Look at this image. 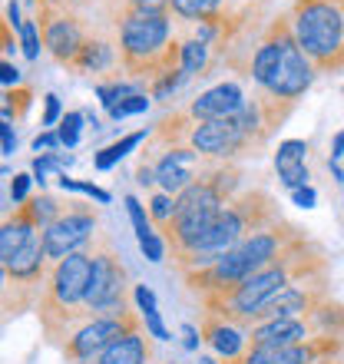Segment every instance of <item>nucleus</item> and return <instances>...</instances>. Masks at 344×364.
Here are the masks:
<instances>
[{"label":"nucleus","instance_id":"obj_8","mask_svg":"<svg viewBox=\"0 0 344 364\" xmlns=\"http://www.w3.org/2000/svg\"><path fill=\"white\" fill-rule=\"evenodd\" d=\"M149 146H153V143H149ZM153 149H159V153H143V163H153L156 186H159L163 192H169V196L186 192L192 182H199V176L205 173L212 163H215V159L199 156L192 146H169V149L153 146Z\"/></svg>","mask_w":344,"mask_h":364},{"label":"nucleus","instance_id":"obj_26","mask_svg":"<svg viewBox=\"0 0 344 364\" xmlns=\"http://www.w3.org/2000/svg\"><path fill=\"white\" fill-rule=\"evenodd\" d=\"M149 219H153V225L166 235V229H169L172 219H176V196H169V192H156L153 202H149Z\"/></svg>","mask_w":344,"mask_h":364},{"label":"nucleus","instance_id":"obj_31","mask_svg":"<svg viewBox=\"0 0 344 364\" xmlns=\"http://www.w3.org/2000/svg\"><path fill=\"white\" fill-rule=\"evenodd\" d=\"M80 126H83V113H67L60 119V143L63 146H77L80 143Z\"/></svg>","mask_w":344,"mask_h":364},{"label":"nucleus","instance_id":"obj_34","mask_svg":"<svg viewBox=\"0 0 344 364\" xmlns=\"http://www.w3.org/2000/svg\"><path fill=\"white\" fill-rule=\"evenodd\" d=\"M143 321H146V331L156 338V341H169V328L163 325V318H159V308L156 311H143Z\"/></svg>","mask_w":344,"mask_h":364},{"label":"nucleus","instance_id":"obj_40","mask_svg":"<svg viewBox=\"0 0 344 364\" xmlns=\"http://www.w3.org/2000/svg\"><path fill=\"white\" fill-rule=\"evenodd\" d=\"M0 80H4V87L7 90H14L20 83V70L14 67L10 60H4V63H0Z\"/></svg>","mask_w":344,"mask_h":364},{"label":"nucleus","instance_id":"obj_12","mask_svg":"<svg viewBox=\"0 0 344 364\" xmlns=\"http://www.w3.org/2000/svg\"><path fill=\"white\" fill-rule=\"evenodd\" d=\"M295 106H298L295 100H278V96L265 93V90H258L252 100H245L242 113L235 116V123H239L242 136L249 139L252 153L258 156V149L281 129V123H285L288 116L295 113Z\"/></svg>","mask_w":344,"mask_h":364},{"label":"nucleus","instance_id":"obj_16","mask_svg":"<svg viewBox=\"0 0 344 364\" xmlns=\"http://www.w3.org/2000/svg\"><path fill=\"white\" fill-rule=\"evenodd\" d=\"M308 338H315L308 318H275V321H262L249 328V345L252 348H285L301 345Z\"/></svg>","mask_w":344,"mask_h":364},{"label":"nucleus","instance_id":"obj_15","mask_svg":"<svg viewBox=\"0 0 344 364\" xmlns=\"http://www.w3.org/2000/svg\"><path fill=\"white\" fill-rule=\"evenodd\" d=\"M242 106H245L242 87L225 80V83H215V87H209L205 93L195 96L189 103V113L195 119H235L242 113Z\"/></svg>","mask_w":344,"mask_h":364},{"label":"nucleus","instance_id":"obj_30","mask_svg":"<svg viewBox=\"0 0 344 364\" xmlns=\"http://www.w3.org/2000/svg\"><path fill=\"white\" fill-rule=\"evenodd\" d=\"M40 43H43V37H40L37 20H23V27H20V47H23L27 60H37L40 57Z\"/></svg>","mask_w":344,"mask_h":364},{"label":"nucleus","instance_id":"obj_18","mask_svg":"<svg viewBox=\"0 0 344 364\" xmlns=\"http://www.w3.org/2000/svg\"><path fill=\"white\" fill-rule=\"evenodd\" d=\"M305 156H308V143L305 139H285V143L278 146V153H275V173L278 179H281V186L285 189H301V186H308V163H305Z\"/></svg>","mask_w":344,"mask_h":364},{"label":"nucleus","instance_id":"obj_23","mask_svg":"<svg viewBox=\"0 0 344 364\" xmlns=\"http://www.w3.org/2000/svg\"><path fill=\"white\" fill-rule=\"evenodd\" d=\"M212 67V47L202 40L189 37L182 40V73L186 77H205V70Z\"/></svg>","mask_w":344,"mask_h":364},{"label":"nucleus","instance_id":"obj_41","mask_svg":"<svg viewBox=\"0 0 344 364\" xmlns=\"http://www.w3.org/2000/svg\"><path fill=\"white\" fill-rule=\"evenodd\" d=\"M291 199H295V205H301V209H311L315 199H318V192L311 189V186H301V189L291 192Z\"/></svg>","mask_w":344,"mask_h":364},{"label":"nucleus","instance_id":"obj_44","mask_svg":"<svg viewBox=\"0 0 344 364\" xmlns=\"http://www.w3.org/2000/svg\"><path fill=\"white\" fill-rule=\"evenodd\" d=\"M318 364H344V355L341 358H325V361H318Z\"/></svg>","mask_w":344,"mask_h":364},{"label":"nucleus","instance_id":"obj_29","mask_svg":"<svg viewBox=\"0 0 344 364\" xmlns=\"http://www.w3.org/2000/svg\"><path fill=\"white\" fill-rule=\"evenodd\" d=\"M149 100H153V96H146V93H133V96H126V100H119L116 106H109L106 113H109V119H126V116L146 113V109H149Z\"/></svg>","mask_w":344,"mask_h":364},{"label":"nucleus","instance_id":"obj_14","mask_svg":"<svg viewBox=\"0 0 344 364\" xmlns=\"http://www.w3.org/2000/svg\"><path fill=\"white\" fill-rule=\"evenodd\" d=\"M202 341L215 351L219 358H225V361H239L245 351H249V328L235 325V321H229V318L222 315H212V311H205L202 315Z\"/></svg>","mask_w":344,"mask_h":364},{"label":"nucleus","instance_id":"obj_25","mask_svg":"<svg viewBox=\"0 0 344 364\" xmlns=\"http://www.w3.org/2000/svg\"><path fill=\"white\" fill-rule=\"evenodd\" d=\"M27 205H30V212H33V219H37V225L40 229H47V225H53V222L67 212V205L57 199V196H50V192H40V196H30L27 199Z\"/></svg>","mask_w":344,"mask_h":364},{"label":"nucleus","instance_id":"obj_22","mask_svg":"<svg viewBox=\"0 0 344 364\" xmlns=\"http://www.w3.org/2000/svg\"><path fill=\"white\" fill-rule=\"evenodd\" d=\"M225 7V0H169V14L186 23H202V20L215 17Z\"/></svg>","mask_w":344,"mask_h":364},{"label":"nucleus","instance_id":"obj_39","mask_svg":"<svg viewBox=\"0 0 344 364\" xmlns=\"http://www.w3.org/2000/svg\"><path fill=\"white\" fill-rule=\"evenodd\" d=\"M0 146H4V156L17 153V136H14V126H10V123L0 126Z\"/></svg>","mask_w":344,"mask_h":364},{"label":"nucleus","instance_id":"obj_42","mask_svg":"<svg viewBox=\"0 0 344 364\" xmlns=\"http://www.w3.org/2000/svg\"><path fill=\"white\" fill-rule=\"evenodd\" d=\"M182 338H186V351H199V331H195V328L192 325H182Z\"/></svg>","mask_w":344,"mask_h":364},{"label":"nucleus","instance_id":"obj_21","mask_svg":"<svg viewBox=\"0 0 344 364\" xmlns=\"http://www.w3.org/2000/svg\"><path fill=\"white\" fill-rule=\"evenodd\" d=\"M106 20L116 27L126 14H169V0H103Z\"/></svg>","mask_w":344,"mask_h":364},{"label":"nucleus","instance_id":"obj_7","mask_svg":"<svg viewBox=\"0 0 344 364\" xmlns=\"http://www.w3.org/2000/svg\"><path fill=\"white\" fill-rule=\"evenodd\" d=\"M37 27L43 37V47L57 63L73 67V60L80 57L86 37L93 33V27H86V20L80 17L77 10L67 7H53L47 0H37Z\"/></svg>","mask_w":344,"mask_h":364},{"label":"nucleus","instance_id":"obj_43","mask_svg":"<svg viewBox=\"0 0 344 364\" xmlns=\"http://www.w3.org/2000/svg\"><path fill=\"white\" fill-rule=\"evenodd\" d=\"M7 23H10L14 30L23 27V20H20V7H17V0H10V4H7Z\"/></svg>","mask_w":344,"mask_h":364},{"label":"nucleus","instance_id":"obj_28","mask_svg":"<svg viewBox=\"0 0 344 364\" xmlns=\"http://www.w3.org/2000/svg\"><path fill=\"white\" fill-rule=\"evenodd\" d=\"M126 212H129V222H133V229H136V239L143 242L146 235H153L156 232V225H153V219L146 215V209H143V202L136 199V196H126Z\"/></svg>","mask_w":344,"mask_h":364},{"label":"nucleus","instance_id":"obj_20","mask_svg":"<svg viewBox=\"0 0 344 364\" xmlns=\"http://www.w3.org/2000/svg\"><path fill=\"white\" fill-rule=\"evenodd\" d=\"M308 325H311L315 335H344V305L335 301V298H325L308 315Z\"/></svg>","mask_w":344,"mask_h":364},{"label":"nucleus","instance_id":"obj_9","mask_svg":"<svg viewBox=\"0 0 344 364\" xmlns=\"http://www.w3.org/2000/svg\"><path fill=\"white\" fill-rule=\"evenodd\" d=\"M325 298H331L328 288V272L325 275H311V278H298L291 285H285L278 295H272L265 305L258 308L252 328L262 321H275V318H308Z\"/></svg>","mask_w":344,"mask_h":364},{"label":"nucleus","instance_id":"obj_11","mask_svg":"<svg viewBox=\"0 0 344 364\" xmlns=\"http://www.w3.org/2000/svg\"><path fill=\"white\" fill-rule=\"evenodd\" d=\"M139 325H146V321H143V315H136V311H126V315H116V318H90L83 328L73 331V338H67L63 358H67L70 364L86 361V358H100L116 338H123L126 331H133V328H139Z\"/></svg>","mask_w":344,"mask_h":364},{"label":"nucleus","instance_id":"obj_27","mask_svg":"<svg viewBox=\"0 0 344 364\" xmlns=\"http://www.w3.org/2000/svg\"><path fill=\"white\" fill-rule=\"evenodd\" d=\"M30 100H33V90L27 87H14L4 93V123H14V119H20V116L27 113Z\"/></svg>","mask_w":344,"mask_h":364},{"label":"nucleus","instance_id":"obj_4","mask_svg":"<svg viewBox=\"0 0 344 364\" xmlns=\"http://www.w3.org/2000/svg\"><path fill=\"white\" fill-rule=\"evenodd\" d=\"M291 30L318 73L344 70V0H295Z\"/></svg>","mask_w":344,"mask_h":364},{"label":"nucleus","instance_id":"obj_2","mask_svg":"<svg viewBox=\"0 0 344 364\" xmlns=\"http://www.w3.org/2000/svg\"><path fill=\"white\" fill-rule=\"evenodd\" d=\"M301 235H305V232L298 229V225L278 219L275 225H268V229L249 235L245 242H239V245L232 252H225L219 262H212V265H205V269H199V272H189V275H182V278H186L189 291H195V295H202V298L215 295V291H225V288L252 278L255 272L268 269V265L295 239H301Z\"/></svg>","mask_w":344,"mask_h":364},{"label":"nucleus","instance_id":"obj_32","mask_svg":"<svg viewBox=\"0 0 344 364\" xmlns=\"http://www.w3.org/2000/svg\"><path fill=\"white\" fill-rule=\"evenodd\" d=\"M60 186H63V189H77V192H86V196H93L96 202H109V192L106 189H100V186H93V182H77V179H70L67 173L60 176Z\"/></svg>","mask_w":344,"mask_h":364},{"label":"nucleus","instance_id":"obj_45","mask_svg":"<svg viewBox=\"0 0 344 364\" xmlns=\"http://www.w3.org/2000/svg\"><path fill=\"white\" fill-rule=\"evenodd\" d=\"M199 364H219V361H212V358H202V361Z\"/></svg>","mask_w":344,"mask_h":364},{"label":"nucleus","instance_id":"obj_24","mask_svg":"<svg viewBox=\"0 0 344 364\" xmlns=\"http://www.w3.org/2000/svg\"><path fill=\"white\" fill-rule=\"evenodd\" d=\"M143 139H146V129H136V133H129V136H123V139H116V143L103 146V149L93 156V166H96V169H109V166L119 163L129 149H136Z\"/></svg>","mask_w":344,"mask_h":364},{"label":"nucleus","instance_id":"obj_33","mask_svg":"<svg viewBox=\"0 0 344 364\" xmlns=\"http://www.w3.org/2000/svg\"><path fill=\"white\" fill-rule=\"evenodd\" d=\"M139 249H143V255H146L149 262H163V259H166V242L159 239V232L146 235V239L139 242Z\"/></svg>","mask_w":344,"mask_h":364},{"label":"nucleus","instance_id":"obj_19","mask_svg":"<svg viewBox=\"0 0 344 364\" xmlns=\"http://www.w3.org/2000/svg\"><path fill=\"white\" fill-rule=\"evenodd\" d=\"M149 331H143V325L126 331L123 338H116L113 345L106 348L103 355L96 358V364H146L153 358V348H149Z\"/></svg>","mask_w":344,"mask_h":364},{"label":"nucleus","instance_id":"obj_17","mask_svg":"<svg viewBox=\"0 0 344 364\" xmlns=\"http://www.w3.org/2000/svg\"><path fill=\"white\" fill-rule=\"evenodd\" d=\"M119 67V33H103V30H96L86 37L83 50H80V57L73 60V67L70 70H80V73H106V70Z\"/></svg>","mask_w":344,"mask_h":364},{"label":"nucleus","instance_id":"obj_38","mask_svg":"<svg viewBox=\"0 0 344 364\" xmlns=\"http://www.w3.org/2000/svg\"><path fill=\"white\" fill-rule=\"evenodd\" d=\"M43 126H53L60 119V96H53V93H47V100H43Z\"/></svg>","mask_w":344,"mask_h":364},{"label":"nucleus","instance_id":"obj_3","mask_svg":"<svg viewBox=\"0 0 344 364\" xmlns=\"http://www.w3.org/2000/svg\"><path fill=\"white\" fill-rule=\"evenodd\" d=\"M119 67L136 80H159L182 70V40L172 33V14H126L116 23Z\"/></svg>","mask_w":344,"mask_h":364},{"label":"nucleus","instance_id":"obj_1","mask_svg":"<svg viewBox=\"0 0 344 364\" xmlns=\"http://www.w3.org/2000/svg\"><path fill=\"white\" fill-rule=\"evenodd\" d=\"M278 219H281V212H278V202L272 192H265V189L239 192L235 199L225 202V209L219 212V219H215V225L209 229V235L195 245V252H189L186 259L176 262V269H179L182 275L205 269L212 262H219L225 252L235 249L239 242H245L249 235L268 229V225H275Z\"/></svg>","mask_w":344,"mask_h":364},{"label":"nucleus","instance_id":"obj_37","mask_svg":"<svg viewBox=\"0 0 344 364\" xmlns=\"http://www.w3.org/2000/svg\"><path fill=\"white\" fill-rule=\"evenodd\" d=\"M60 146H63V143H60V133H40L37 139H33V153L43 156V153H53V149H60Z\"/></svg>","mask_w":344,"mask_h":364},{"label":"nucleus","instance_id":"obj_6","mask_svg":"<svg viewBox=\"0 0 344 364\" xmlns=\"http://www.w3.org/2000/svg\"><path fill=\"white\" fill-rule=\"evenodd\" d=\"M90 255H93V282L86 291V308L96 318H116L126 315V265L119 262V255L113 252L106 235H93L90 242Z\"/></svg>","mask_w":344,"mask_h":364},{"label":"nucleus","instance_id":"obj_35","mask_svg":"<svg viewBox=\"0 0 344 364\" xmlns=\"http://www.w3.org/2000/svg\"><path fill=\"white\" fill-rule=\"evenodd\" d=\"M27 192H30V176H27V173L14 176V182H10V199L17 202V205H23V202L30 199Z\"/></svg>","mask_w":344,"mask_h":364},{"label":"nucleus","instance_id":"obj_36","mask_svg":"<svg viewBox=\"0 0 344 364\" xmlns=\"http://www.w3.org/2000/svg\"><path fill=\"white\" fill-rule=\"evenodd\" d=\"M133 298H136V305H139V315H143V311H156V295L149 285H136Z\"/></svg>","mask_w":344,"mask_h":364},{"label":"nucleus","instance_id":"obj_10","mask_svg":"<svg viewBox=\"0 0 344 364\" xmlns=\"http://www.w3.org/2000/svg\"><path fill=\"white\" fill-rule=\"evenodd\" d=\"M186 146H192L205 159H219V163H235L242 156H252L249 139L242 136L235 119H195L186 136Z\"/></svg>","mask_w":344,"mask_h":364},{"label":"nucleus","instance_id":"obj_13","mask_svg":"<svg viewBox=\"0 0 344 364\" xmlns=\"http://www.w3.org/2000/svg\"><path fill=\"white\" fill-rule=\"evenodd\" d=\"M96 235V212L86 209L83 202H70L67 212L60 215L53 225L43 229V249H47L50 262H60L73 255V252H83Z\"/></svg>","mask_w":344,"mask_h":364},{"label":"nucleus","instance_id":"obj_5","mask_svg":"<svg viewBox=\"0 0 344 364\" xmlns=\"http://www.w3.org/2000/svg\"><path fill=\"white\" fill-rule=\"evenodd\" d=\"M225 202L229 199L202 176L199 182H192L189 189L176 196V219L166 229V242L172 245V262H179L189 252H195V245L209 235V229L219 219V212L225 209Z\"/></svg>","mask_w":344,"mask_h":364}]
</instances>
